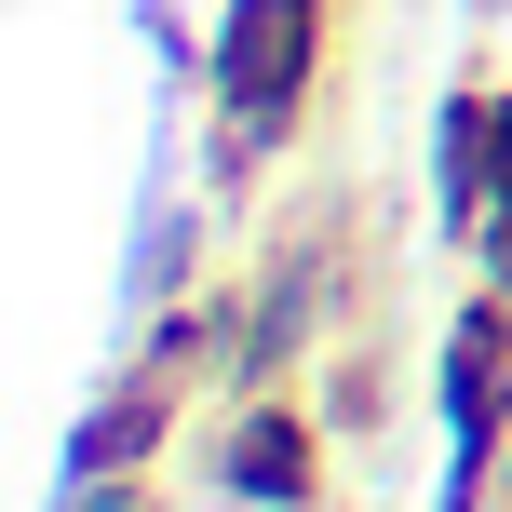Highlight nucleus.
I'll list each match as a JSON object with an SVG mask.
<instances>
[{"label":"nucleus","instance_id":"nucleus-1","mask_svg":"<svg viewBox=\"0 0 512 512\" xmlns=\"http://www.w3.org/2000/svg\"><path fill=\"white\" fill-rule=\"evenodd\" d=\"M297 54H310V0H243L230 14V54H216V81H230L243 122H270L283 95H297Z\"/></svg>","mask_w":512,"mask_h":512},{"label":"nucleus","instance_id":"nucleus-2","mask_svg":"<svg viewBox=\"0 0 512 512\" xmlns=\"http://www.w3.org/2000/svg\"><path fill=\"white\" fill-rule=\"evenodd\" d=\"M243 486H256V499L297 486V432H256V445H243Z\"/></svg>","mask_w":512,"mask_h":512}]
</instances>
